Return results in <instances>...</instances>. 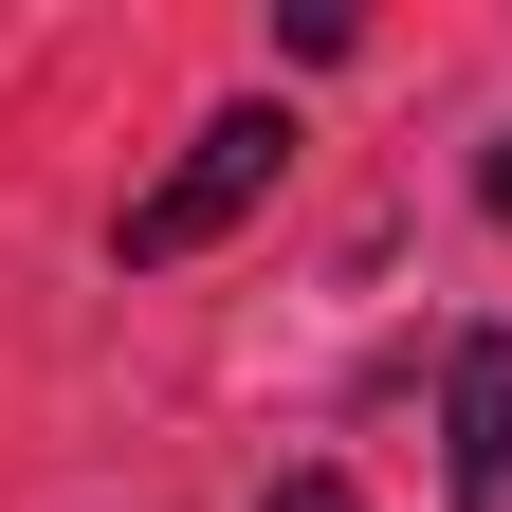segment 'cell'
I'll return each instance as SVG.
<instances>
[{"label":"cell","mask_w":512,"mask_h":512,"mask_svg":"<svg viewBox=\"0 0 512 512\" xmlns=\"http://www.w3.org/2000/svg\"><path fill=\"white\" fill-rule=\"evenodd\" d=\"M275 165H293V128L275 110H220V128H183V165L128 202V275H165V256H202L238 202H275Z\"/></svg>","instance_id":"cell-1"},{"label":"cell","mask_w":512,"mask_h":512,"mask_svg":"<svg viewBox=\"0 0 512 512\" xmlns=\"http://www.w3.org/2000/svg\"><path fill=\"white\" fill-rule=\"evenodd\" d=\"M439 439H458V512H512V330H476V348H458Z\"/></svg>","instance_id":"cell-2"},{"label":"cell","mask_w":512,"mask_h":512,"mask_svg":"<svg viewBox=\"0 0 512 512\" xmlns=\"http://www.w3.org/2000/svg\"><path fill=\"white\" fill-rule=\"evenodd\" d=\"M275 512H366V494L348 476H275Z\"/></svg>","instance_id":"cell-3"}]
</instances>
